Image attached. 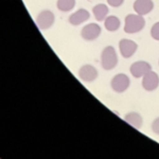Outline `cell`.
Masks as SVG:
<instances>
[{"label": "cell", "instance_id": "obj_1", "mask_svg": "<svg viewBox=\"0 0 159 159\" xmlns=\"http://www.w3.org/2000/svg\"><path fill=\"white\" fill-rule=\"evenodd\" d=\"M145 20L139 14H129L125 17L124 32L127 34H135L143 30Z\"/></svg>", "mask_w": 159, "mask_h": 159}, {"label": "cell", "instance_id": "obj_2", "mask_svg": "<svg viewBox=\"0 0 159 159\" xmlns=\"http://www.w3.org/2000/svg\"><path fill=\"white\" fill-rule=\"evenodd\" d=\"M101 65L104 70H112L118 65V56L114 47H105L101 54Z\"/></svg>", "mask_w": 159, "mask_h": 159}, {"label": "cell", "instance_id": "obj_3", "mask_svg": "<svg viewBox=\"0 0 159 159\" xmlns=\"http://www.w3.org/2000/svg\"><path fill=\"white\" fill-rule=\"evenodd\" d=\"M55 21V16L53 12L49 11V10H45L42 11L37 15L36 18V25H38L40 30H48L53 25Z\"/></svg>", "mask_w": 159, "mask_h": 159}, {"label": "cell", "instance_id": "obj_4", "mask_svg": "<svg viewBox=\"0 0 159 159\" xmlns=\"http://www.w3.org/2000/svg\"><path fill=\"white\" fill-rule=\"evenodd\" d=\"M129 84L130 81L129 76L124 73H119L112 78L110 85H111V88L114 91L118 92V93H122L129 88Z\"/></svg>", "mask_w": 159, "mask_h": 159}, {"label": "cell", "instance_id": "obj_5", "mask_svg": "<svg viewBox=\"0 0 159 159\" xmlns=\"http://www.w3.org/2000/svg\"><path fill=\"white\" fill-rule=\"evenodd\" d=\"M159 86V76L154 71H148L142 76V87L147 91H154Z\"/></svg>", "mask_w": 159, "mask_h": 159}, {"label": "cell", "instance_id": "obj_6", "mask_svg": "<svg viewBox=\"0 0 159 159\" xmlns=\"http://www.w3.org/2000/svg\"><path fill=\"white\" fill-rule=\"evenodd\" d=\"M138 45L134 40L130 39H121L119 43V49L120 53L124 58H129L135 54V52L137 51Z\"/></svg>", "mask_w": 159, "mask_h": 159}, {"label": "cell", "instance_id": "obj_7", "mask_svg": "<svg viewBox=\"0 0 159 159\" xmlns=\"http://www.w3.org/2000/svg\"><path fill=\"white\" fill-rule=\"evenodd\" d=\"M152 70V66L144 61H135L134 64H132L129 68V71L132 73V75L136 79L142 78L145 73H148V71Z\"/></svg>", "mask_w": 159, "mask_h": 159}, {"label": "cell", "instance_id": "obj_8", "mask_svg": "<svg viewBox=\"0 0 159 159\" xmlns=\"http://www.w3.org/2000/svg\"><path fill=\"white\" fill-rule=\"evenodd\" d=\"M101 27L97 24L86 25L81 31V36L85 40H94L97 39L101 34Z\"/></svg>", "mask_w": 159, "mask_h": 159}, {"label": "cell", "instance_id": "obj_9", "mask_svg": "<svg viewBox=\"0 0 159 159\" xmlns=\"http://www.w3.org/2000/svg\"><path fill=\"white\" fill-rule=\"evenodd\" d=\"M99 72L93 66L91 65H84L82 66L81 69L79 71V76L82 81L87 82V83H90L93 82L94 80L98 78Z\"/></svg>", "mask_w": 159, "mask_h": 159}, {"label": "cell", "instance_id": "obj_10", "mask_svg": "<svg viewBox=\"0 0 159 159\" xmlns=\"http://www.w3.org/2000/svg\"><path fill=\"white\" fill-rule=\"evenodd\" d=\"M154 2L152 0H136L134 2V10L137 14L144 16L153 11Z\"/></svg>", "mask_w": 159, "mask_h": 159}, {"label": "cell", "instance_id": "obj_11", "mask_svg": "<svg viewBox=\"0 0 159 159\" xmlns=\"http://www.w3.org/2000/svg\"><path fill=\"white\" fill-rule=\"evenodd\" d=\"M89 18H90L89 12L85 9H80L69 16V24L72 25H80L83 22L87 21Z\"/></svg>", "mask_w": 159, "mask_h": 159}, {"label": "cell", "instance_id": "obj_12", "mask_svg": "<svg viewBox=\"0 0 159 159\" xmlns=\"http://www.w3.org/2000/svg\"><path fill=\"white\" fill-rule=\"evenodd\" d=\"M124 120L126 121V123H129L130 126L135 127L136 129H140L143 123L142 116L136 111H132V112H129L127 115H125Z\"/></svg>", "mask_w": 159, "mask_h": 159}, {"label": "cell", "instance_id": "obj_13", "mask_svg": "<svg viewBox=\"0 0 159 159\" xmlns=\"http://www.w3.org/2000/svg\"><path fill=\"white\" fill-rule=\"evenodd\" d=\"M92 12H93L94 18H96L98 21H102L106 18L107 14H108V7H107L106 4L104 3H99L97 6L93 7L92 9Z\"/></svg>", "mask_w": 159, "mask_h": 159}, {"label": "cell", "instance_id": "obj_14", "mask_svg": "<svg viewBox=\"0 0 159 159\" xmlns=\"http://www.w3.org/2000/svg\"><path fill=\"white\" fill-rule=\"evenodd\" d=\"M104 25L107 31H109V32H115V31H117L120 28L121 21H120V19L116 16H108L105 19Z\"/></svg>", "mask_w": 159, "mask_h": 159}, {"label": "cell", "instance_id": "obj_15", "mask_svg": "<svg viewBox=\"0 0 159 159\" xmlns=\"http://www.w3.org/2000/svg\"><path fill=\"white\" fill-rule=\"evenodd\" d=\"M56 7L61 12H69L75 7V0H57Z\"/></svg>", "mask_w": 159, "mask_h": 159}, {"label": "cell", "instance_id": "obj_16", "mask_svg": "<svg viewBox=\"0 0 159 159\" xmlns=\"http://www.w3.org/2000/svg\"><path fill=\"white\" fill-rule=\"evenodd\" d=\"M151 36L155 40H159V21L156 22L151 29Z\"/></svg>", "mask_w": 159, "mask_h": 159}, {"label": "cell", "instance_id": "obj_17", "mask_svg": "<svg viewBox=\"0 0 159 159\" xmlns=\"http://www.w3.org/2000/svg\"><path fill=\"white\" fill-rule=\"evenodd\" d=\"M152 130L156 135H159V117L156 118L152 123Z\"/></svg>", "mask_w": 159, "mask_h": 159}, {"label": "cell", "instance_id": "obj_18", "mask_svg": "<svg viewBox=\"0 0 159 159\" xmlns=\"http://www.w3.org/2000/svg\"><path fill=\"white\" fill-rule=\"evenodd\" d=\"M109 6L114 7H121L124 2V0H107Z\"/></svg>", "mask_w": 159, "mask_h": 159}]
</instances>
